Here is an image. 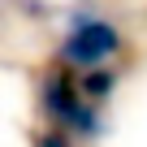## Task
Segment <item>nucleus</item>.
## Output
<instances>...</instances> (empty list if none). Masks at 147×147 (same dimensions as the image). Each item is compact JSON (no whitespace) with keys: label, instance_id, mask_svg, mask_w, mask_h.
Wrapping results in <instances>:
<instances>
[{"label":"nucleus","instance_id":"f257e3e1","mask_svg":"<svg viewBox=\"0 0 147 147\" xmlns=\"http://www.w3.org/2000/svg\"><path fill=\"white\" fill-rule=\"evenodd\" d=\"M117 52H121V30L108 18H100L91 9L69 13L65 39H61V65L65 69H82V74L87 69H104Z\"/></svg>","mask_w":147,"mask_h":147},{"label":"nucleus","instance_id":"f03ea898","mask_svg":"<svg viewBox=\"0 0 147 147\" xmlns=\"http://www.w3.org/2000/svg\"><path fill=\"white\" fill-rule=\"evenodd\" d=\"M39 104H43L52 130H61V134H69V138H74V134H82V138H100V134H104V117H100V108L87 104V100L78 95V82L69 78V69H56V74H48V78H43V87H39Z\"/></svg>","mask_w":147,"mask_h":147},{"label":"nucleus","instance_id":"7ed1b4c3","mask_svg":"<svg viewBox=\"0 0 147 147\" xmlns=\"http://www.w3.org/2000/svg\"><path fill=\"white\" fill-rule=\"evenodd\" d=\"M74 82H78V95H82L87 104H95V108H100V104L113 95V87H117V74L104 65V69H87L82 78H74Z\"/></svg>","mask_w":147,"mask_h":147},{"label":"nucleus","instance_id":"20e7f679","mask_svg":"<svg viewBox=\"0 0 147 147\" xmlns=\"http://www.w3.org/2000/svg\"><path fill=\"white\" fill-rule=\"evenodd\" d=\"M35 147H74V138L61 134V130H39L35 134Z\"/></svg>","mask_w":147,"mask_h":147}]
</instances>
